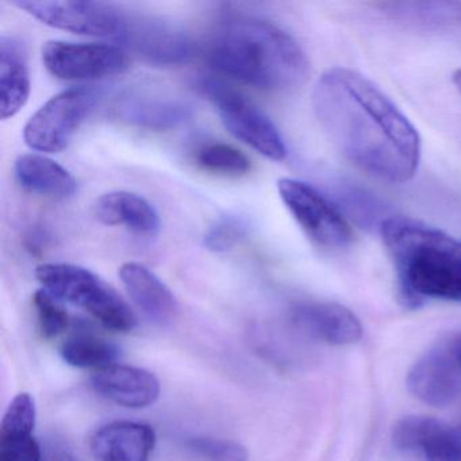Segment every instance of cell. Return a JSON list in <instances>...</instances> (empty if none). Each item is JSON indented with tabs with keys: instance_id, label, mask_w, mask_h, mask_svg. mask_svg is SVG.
I'll use <instances>...</instances> for the list:
<instances>
[{
	"instance_id": "obj_1",
	"label": "cell",
	"mask_w": 461,
	"mask_h": 461,
	"mask_svg": "<svg viewBox=\"0 0 461 461\" xmlns=\"http://www.w3.org/2000/svg\"><path fill=\"white\" fill-rule=\"evenodd\" d=\"M312 107L331 144L377 179L404 183L420 161V137L409 118L364 75L331 68L318 79Z\"/></svg>"
},
{
	"instance_id": "obj_2",
	"label": "cell",
	"mask_w": 461,
	"mask_h": 461,
	"mask_svg": "<svg viewBox=\"0 0 461 461\" xmlns=\"http://www.w3.org/2000/svg\"><path fill=\"white\" fill-rule=\"evenodd\" d=\"M207 59L220 74L266 91L298 87L309 74L301 45L279 26L260 18L223 21L210 40Z\"/></svg>"
},
{
	"instance_id": "obj_3",
	"label": "cell",
	"mask_w": 461,
	"mask_h": 461,
	"mask_svg": "<svg viewBox=\"0 0 461 461\" xmlns=\"http://www.w3.org/2000/svg\"><path fill=\"white\" fill-rule=\"evenodd\" d=\"M380 233L404 306L414 309L426 299L461 302V239L402 215L383 221Z\"/></svg>"
},
{
	"instance_id": "obj_4",
	"label": "cell",
	"mask_w": 461,
	"mask_h": 461,
	"mask_svg": "<svg viewBox=\"0 0 461 461\" xmlns=\"http://www.w3.org/2000/svg\"><path fill=\"white\" fill-rule=\"evenodd\" d=\"M36 277L56 298L80 307L110 330L131 331L137 326V315L125 299L90 269L48 263L37 267Z\"/></svg>"
},
{
	"instance_id": "obj_5",
	"label": "cell",
	"mask_w": 461,
	"mask_h": 461,
	"mask_svg": "<svg viewBox=\"0 0 461 461\" xmlns=\"http://www.w3.org/2000/svg\"><path fill=\"white\" fill-rule=\"evenodd\" d=\"M201 88L214 104L231 136L269 160H285L287 148L282 134L253 102L230 86L212 77L202 80Z\"/></svg>"
},
{
	"instance_id": "obj_6",
	"label": "cell",
	"mask_w": 461,
	"mask_h": 461,
	"mask_svg": "<svg viewBox=\"0 0 461 461\" xmlns=\"http://www.w3.org/2000/svg\"><path fill=\"white\" fill-rule=\"evenodd\" d=\"M98 99L99 94L87 87L69 88L53 96L26 123V145L37 152L60 153L68 147Z\"/></svg>"
},
{
	"instance_id": "obj_7",
	"label": "cell",
	"mask_w": 461,
	"mask_h": 461,
	"mask_svg": "<svg viewBox=\"0 0 461 461\" xmlns=\"http://www.w3.org/2000/svg\"><path fill=\"white\" fill-rule=\"evenodd\" d=\"M283 203L315 244L342 249L352 241V229L336 206L309 183L291 177L277 182Z\"/></svg>"
},
{
	"instance_id": "obj_8",
	"label": "cell",
	"mask_w": 461,
	"mask_h": 461,
	"mask_svg": "<svg viewBox=\"0 0 461 461\" xmlns=\"http://www.w3.org/2000/svg\"><path fill=\"white\" fill-rule=\"evenodd\" d=\"M18 9L40 23L90 37H114L120 40L128 23V17L110 5L82 0H18Z\"/></svg>"
},
{
	"instance_id": "obj_9",
	"label": "cell",
	"mask_w": 461,
	"mask_h": 461,
	"mask_svg": "<svg viewBox=\"0 0 461 461\" xmlns=\"http://www.w3.org/2000/svg\"><path fill=\"white\" fill-rule=\"evenodd\" d=\"M410 393L430 404L447 406L461 393V331L447 334L429 348L407 375Z\"/></svg>"
},
{
	"instance_id": "obj_10",
	"label": "cell",
	"mask_w": 461,
	"mask_h": 461,
	"mask_svg": "<svg viewBox=\"0 0 461 461\" xmlns=\"http://www.w3.org/2000/svg\"><path fill=\"white\" fill-rule=\"evenodd\" d=\"M41 58L47 71L66 82L114 77L129 66L122 48L94 42L48 41L42 47Z\"/></svg>"
},
{
	"instance_id": "obj_11",
	"label": "cell",
	"mask_w": 461,
	"mask_h": 461,
	"mask_svg": "<svg viewBox=\"0 0 461 461\" xmlns=\"http://www.w3.org/2000/svg\"><path fill=\"white\" fill-rule=\"evenodd\" d=\"M120 40L153 66H183L196 52L195 42L183 29L153 18H128Z\"/></svg>"
},
{
	"instance_id": "obj_12",
	"label": "cell",
	"mask_w": 461,
	"mask_h": 461,
	"mask_svg": "<svg viewBox=\"0 0 461 461\" xmlns=\"http://www.w3.org/2000/svg\"><path fill=\"white\" fill-rule=\"evenodd\" d=\"M91 383L99 395L128 409H144L155 403L160 396L158 377L137 366L113 364L94 372Z\"/></svg>"
},
{
	"instance_id": "obj_13",
	"label": "cell",
	"mask_w": 461,
	"mask_h": 461,
	"mask_svg": "<svg viewBox=\"0 0 461 461\" xmlns=\"http://www.w3.org/2000/svg\"><path fill=\"white\" fill-rule=\"evenodd\" d=\"M293 321L307 336L336 347L356 344L363 336L358 318L339 303L301 304L294 310Z\"/></svg>"
},
{
	"instance_id": "obj_14",
	"label": "cell",
	"mask_w": 461,
	"mask_h": 461,
	"mask_svg": "<svg viewBox=\"0 0 461 461\" xmlns=\"http://www.w3.org/2000/svg\"><path fill=\"white\" fill-rule=\"evenodd\" d=\"M90 447L98 461H149L156 431L147 423L115 420L93 434Z\"/></svg>"
},
{
	"instance_id": "obj_15",
	"label": "cell",
	"mask_w": 461,
	"mask_h": 461,
	"mask_svg": "<svg viewBox=\"0 0 461 461\" xmlns=\"http://www.w3.org/2000/svg\"><path fill=\"white\" fill-rule=\"evenodd\" d=\"M120 277L131 302L145 317L158 325H167L175 320L179 310L176 298L148 267L125 263L121 267Z\"/></svg>"
},
{
	"instance_id": "obj_16",
	"label": "cell",
	"mask_w": 461,
	"mask_h": 461,
	"mask_svg": "<svg viewBox=\"0 0 461 461\" xmlns=\"http://www.w3.org/2000/svg\"><path fill=\"white\" fill-rule=\"evenodd\" d=\"M32 82L25 50L13 37L0 39V117L14 118L28 104Z\"/></svg>"
},
{
	"instance_id": "obj_17",
	"label": "cell",
	"mask_w": 461,
	"mask_h": 461,
	"mask_svg": "<svg viewBox=\"0 0 461 461\" xmlns=\"http://www.w3.org/2000/svg\"><path fill=\"white\" fill-rule=\"evenodd\" d=\"M121 120L148 131H171L193 117V106L179 98L134 95L118 104Z\"/></svg>"
},
{
	"instance_id": "obj_18",
	"label": "cell",
	"mask_w": 461,
	"mask_h": 461,
	"mask_svg": "<svg viewBox=\"0 0 461 461\" xmlns=\"http://www.w3.org/2000/svg\"><path fill=\"white\" fill-rule=\"evenodd\" d=\"M96 220L107 226H125L142 236H153L160 229V217L155 207L129 191L104 194L94 206Z\"/></svg>"
},
{
	"instance_id": "obj_19",
	"label": "cell",
	"mask_w": 461,
	"mask_h": 461,
	"mask_svg": "<svg viewBox=\"0 0 461 461\" xmlns=\"http://www.w3.org/2000/svg\"><path fill=\"white\" fill-rule=\"evenodd\" d=\"M15 177L26 191L53 199H66L77 190V179L68 169L44 155L29 153L17 158Z\"/></svg>"
},
{
	"instance_id": "obj_20",
	"label": "cell",
	"mask_w": 461,
	"mask_h": 461,
	"mask_svg": "<svg viewBox=\"0 0 461 461\" xmlns=\"http://www.w3.org/2000/svg\"><path fill=\"white\" fill-rule=\"evenodd\" d=\"M60 355L69 366L99 371L115 364L120 358L121 350L114 342L82 329L75 331L61 345Z\"/></svg>"
},
{
	"instance_id": "obj_21",
	"label": "cell",
	"mask_w": 461,
	"mask_h": 461,
	"mask_svg": "<svg viewBox=\"0 0 461 461\" xmlns=\"http://www.w3.org/2000/svg\"><path fill=\"white\" fill-rule=\"evenodd\" d=\"M196 163L206 171L223 175H244L250 161L244 153L228 144H209L196 153Z\"/></svg>"
},
{
	"instance_id": "obj_22",
	"label": "cell",
	"mask_w": 461,
	"mask_h": 461,
	"mask_svg": "<svg viewBox=\"0 0 461 461\" xmlns=\"http://www.w3.org/2000/svg\"><path fill=\"white\" fill-rule=\"evenodd\" d=\"M426 461H461V428L436 420L420 447Z\"/></svg>"
},
{
	"instance_id": "obj_23",
	"label": "cell",
	"mask_w": 461,
	"mask_h": 461,
	"mask_svg": "<svg viewBox=\"0 0 461 461\" xmlns=\"http://www.w3.org/2000/svg\"><path fill=\"white\" fill-rule=\"evenodd\" d=\"M249 230V222L245 218L240 215H225L207 229L203 244L212 252H228L244 241Z\"/></svg>"
},
{
	"instance_id": "obj_24",
	"label": "cell",
	"mask_w": 461,
	"mask_h": 461,
	"mask_svg": "<svg viewBox=\"0 0 461 461\" xmlns=\"http://www.w3.org/2000/svg\"><path fill=\"white\" fill-rule=\"evenodd\" d=\"M34 309L40 330L45 339H52L60 336L68 329L69 315L60 299L56 298L50 291L41 288L33 296Z\"/></svg>"
},
{
	"instance_id": "obj_25",
	"label": "cell",
	"mask_w": 461,
	"mask_h": 461,
	"mask_svg": "<svg viewBox=\"0 0 461 461\" xmlns=\"http://www.w3.org/2000/svg\"><path fill=\"white\" fill-rule=\"evenodd\" d=\"M37 410L31 393H21L13 399L5 412L0 434H33Z\"/></svg>"
},
{
	"instance_id": "obj_26",
	"label": "cell",
	"mask_w": 461,
	"mask_h": 461,
	"mask_svg": "<svg viewBox=\"0 0 461 461\" xmlns=\"http://www.w3.org/2000/svg\"><path fill=\"white\" fill-rule=\"evenodd\" d=\"M190 450L207 461H248L247 447L233 439L195 437L187 442Z\"/></svg>"
},
{
	"instance_id": "obj_27",
	"label": "cell",
	"mask_w": 461,
	"mask_h": 461,
	"mask_svg": "<svg viewBox=\"0 0 461 461\" xmlns=\"http://www.w3.org/2000/svg\"><path fill=\"white\" fill-rule=\"evenodd\" d=\"M437 420L420 415H410L398 420L393 430V444L404 452H420L423 441L433 429Z\"/></svg>"
},
{
	"instance_id": "obj_28",
	"label": "cell",
	"mask_w": 461,
	"mask_h": 461,
	"mask_svg": "<svg viewBox=\"0 0 461 461\" xmlns=\"http://www.w3.org/2000/svg\"><path fill=\"white\" fill-rule=\"evenodd\" d=\"M0 461H44L33 434H0Z\"/></svg>"
},
{
	"instance_id": "obj_29",
	"label": "cell",
	"mask_w": 461,
	"mask_h": 461,
	"mask_svg": "<svg viewBox=\"0 0 461 461\" xmlns=\"http://www.w3.org/2000/svg\"><path fill=\"white\" fill-rule=\"evenodd\" d=\"M48 461H74V458H72L68 453L58 452L50 455V460Z\"/></svg>"
},
{
	"instance_id": "obj_30",
	"label": "cell",
	"mask_w": 461,
	"mask_h": 461,
	"mask_svg": "<svg viewBox=\"0 0 461 461\" xmlns=\"http://www.w3.org/2000/svg\"><path fill=\"white\" fill-rule=\"evenodd\" d=\"M453 85L456 86V88H457L458 93L461 94V68L457 69V71L453 74Z\"/></svg>"
}]
</instances>
